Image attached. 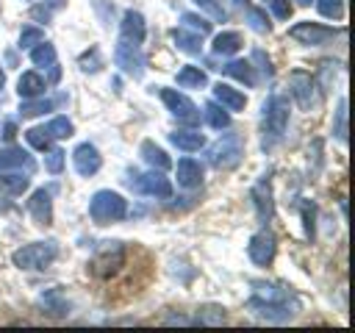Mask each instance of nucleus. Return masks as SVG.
Listing matches in <instances>:
<instances>
[{
    "mask_svg": "<svg viewBox=\"0 0 355 333\" xmlns=\"http://www.w3.org/2000/svg\"><path fill=\"white\" fill-rule=\"evenodd\" d=\"M89 214L97 225H108V222H119L128 214V203L122 194L111 191V189H100L94 191L92 203H89Z\"/></svg>",
    "mask_w": 355,
    "mask_h": 333,
    "instance_id": "nucleus-1",
    "label": "nucleus"
},
{
    "mask_svg": "<svg viewBox=\"0 0 355 333\" xmlns=\"http://www.w3.org/2000/svg\"><path fill=\"white\" fill-rule=\"evenodd\" d=\"M55 255H58V241L47 239V241H33V244H25V247L14 250L11 261L19 269H44Z\"/></svg>",
    "mask_w": 355,
    "mask_h": 333,
    "instance_id": "nucleus-2",
    "label": "nucleus"
},
{
    "mask_svg": "<svg viewBox=\"0 0 355 333\" xmlns=\"http://www.w3.org/2000/svg\"><path fill=\"white\" fill-rule=\"evenodd\" d=\"M244 155V142L239 133H225L208 147V161L216 169H233Z\"/></svg>",
    "mask_w": 355,
    "mask_h": 333,
    "instance_id": "nucleus-3",
    "label": "nucleus"
},
{
    "mask_svg": "<svg viewBox=\"0 0 355 333\" xmlns=\"http://www.w3.org/2000/svg\"><path fill=\"white\" fill-rule=\"evenodd\" d=\"M122 261H125L122 241H100L94 250V258H92V269L97 278H108L122 266Z\"/></svg>",
    "mask_w": 355,
    "mask_h": 333,
    "instance_id": "nucleus-4",
    "label": "nucleus"
},
{
    "mask_svg": "<svg viewBox=\"0 0 355 333\" xmlns=\"http://www.w3.org/2000/svg\"><path fill=\"white\" fill-rule=\"evenodd\" d=\"M158 94H161L164 105L172 111V117H175L178 122H183V125H200V108H197L186 94H180V92H175V89H166V86H161Z\"/></svg>",
    "mask_w": 355,
    "mask_h": 333,
    "instance_id": "nucleus-5",
    "label": "nucleus"
},
{
    "mask_svg": "<svg viewBox=\"0 0 355 333\" xmlns=\"http://www.w3.org/2000/svg\"><path fill=\"white\" fill-rule=\"evenodd\" d=\"M114 61H116V67L125 72V75H130V78H141L144 75V56H141V50H139V44H133V42H119L116 47H114Z\"/></svg>",
    "mask_w": 355,
    "mask_h": 333,
    "instance_id": "nucleus-6",
    "label": "nucleus"
},
{
    "mask_svg": "<svg viewBox=\"0 0 355 333\" xmlns=\"http://www.w3.org/2000/svg\"><path fill=\"white\" fill-rule=\"evenodd\" d=\"M286 125H288V103H286L283 97L272 94V97L263 103V128H266L269 136L277 139V136H283Z\"/></svg>",
    "mask_w": 355,
    "mask_h": 333,
    "instance_id": "nucleus-7",
    "label": "nucleus"
},
{
    "mask_svg": "<svg viewBox=\"0 0 355 333\" xmlns=\"http://www.w3.org/2000/svg\"><path fill=\"white\" fill-rule=\"evenodd\" d=\"M288 89H291V94H294V100H297V105L302 111H311L316 105V83H313V78L308 72L294 69L288 75Z\"/></svg>",
    "mask_w": 355,
    "mask_h": 333,
    "instance_id": "nucleus-8",
    "label": "nucleus"
},
{
    "mask_svg": "<svg viewBox=\"0 0 355 333\" xmlns=\"http://www.w3.org/2000/svg\"><path fill=\"white\" fill-rule=\"evenodd\" d=\"M288 36L294 42H300V44H324V42H330L336 36V31L324 28L319 22H297V25L288 28Z\"/></svg>",
    "mask_w": 355,
    "mask_h": 333,
    "instance_id": "nucleus-9",
    "label": "nucleus"
},
{
    "mask_svg": "<svg viewBox=\"0 0 355 333\" xmlns=\"http://www.w3.org/2000/svg\"><path fill=\"white\" fill-rule=\"evenodd\" d=\"M247 253H250V261H252V264L266 266V264H272V258H275V253H277V239H275L269 230H261V233H255V236L250 239Z\"/></svg>",
    "mask_w": 355,
    "mask_h": 333,
    "instance_id": "nucleus-10",
    "label": "nucleus"
},
{
    "mask_svg": "<svg viewBox=\"0 0 355 333\" xmlns=\"http://www.w3.org/2000/svg\"><path fill=\"white\" fill-rule=\"evenodd\" d=\"M130 186L141 194H150V197H172V183H169V178H164L161 169L139 175L136 180H130Z\"/></svg>",
    "mask_w": 355,
    "mask_h": 333,
    "instance_id": "nucleus-11",
    "label": "nucleus"
},
{
    "mask_svg": "<svg viewBox=\"0 0 355 333\" xmlns=\"http://www.w3.org/2000/svg\"><path fill=\"white\" fill-rule=\"evenodd\" d=\"M247 311L261 316V319H269V322H286L294 316V311L288 308V302H269V300H261V297H252L247 302Z\"/></svg>",
    "mask_w": 355,
    "mask_h": 333,
    "instance_id": "nucleus-12",
    "label": "nucleus"
},
{
    "mask_svg": "<svg viewBox=\"0 0 355 333\" xmlns=\"http://www.w3.org/2000/svg\"><path fill=\"white\" fill-rule=\"evenodd\" d=\"M72 164H75L78 175H86V178H89V175H94V172L100 169L103 158H100V153H97L94 144L83 142V144H78V147L72 150Z\"/></svg>",
    "mask_w": 355,
    "mask_h": 333,
    "instance_id": "nucleus-13",
    "label": "nucleus"
},
{
    "mask_svg": "<svg viewBox=\"0 0 355 333\" xmlns=\"http://www.w3.org/2000/svg\"><path fill=\"white\" fill-rule=\"evenodd\" d=\"M28 211L36 219V225H50L53 222V200L47 189H36L28 200Z\"/></svg>",
    "mask_w": 355,
    "mask_h": 333,
    "instance_id": "nucleus-14",
    "label": "nucleus"
},
{
    "mask_svg": "<svg viewBox=\"0 0 355 333\" xmlns=\"http://www.w3.org/2000/svg\"><path fill=\"white\" fill-rule=\"evenodd\" d=\"M33 158L22 147H0V169H25L33 172Z\"/></svg>",
    "mask_w": 355,
    "mask_h": 333,
    "instance_id": "nucleus-15",
    "label": "nucleus"
},
{
    "mask_svg": "<svg viewBox=\"0 0 355 333\" xmlns=\"http://www.w3.org/2000/svg\"><path fill=\"white\" fill-rule=\"evenodd\" d=\"M119 31H122V39H125V42L141 44V42H144V33H147V28H144V17H141L139 11H125Z\"/></svg>",
    "mask_w": 355,
    "mask_h": 333,
    "instance_id": "nucleus-16",
    "label": "nucleus"
},
{
    "mask_svg": "<svg viewBox=\"0 0 355 333\" xmlns=\"http://www.w3.org/2000/svg\"><path fill=\"white\" fill-rule=\"evenodd\" d=\"M175 175H178V183L183 189H194V186L202 183V166L194 158H180L178 166H175Z\"/></svg>",
    "mask_w": 355,
    "mask_h": 333,
    "instance_id": "nucleus-17",
    "label": "nucleus"
},
{
    "mask_svg": "<svg viewBox=\"0 0 355 333\" xmlns=\"http://www.w3.org/2000/svg\"><path fill=\"white\" fill-rule=\"evenodd\" d=\"M252 197H255V211H258V219H261V222H269L275 208H272V189H269V178H266V175H263L258 183H255Z\"/></svg>",
    "mask_w": 355,
    "mask_h": 333,
    "instance_id": "nucleus-18",
    "label": "nucleus"
},
{
    "mask_svg": "<svg viewBox=\"0 0 355 333\" xmlns=\"http://www.w3.org/2000/svg\"><path fill=\"white\" fill-rule=\"evenodd\" d=\"M47 89V83L42 80L39 72H22L19 80H17V92L22 100H33V97H42Z\"/></svg>",
    "mask_w": 355,
    "mask_h": 333,
    "instance_id": "nucleus-19",
    "label": "nucleus"
},
{
    "mask_svg": "<svg viewBox=\"0 0 355 333\" xmlns=\"http://www.w3.org/2000/svg\"><path fill=\"white\" fill-rule=\"evenodd\" d=\"M214 97H216V103H222L227 111H241V108L247 105V97H244L239 89L227 86V83H216V86H214Z\"/></svg>",
    "mask_w": 355,
    "mask_h": 333,
    "instance_id": "nucleus-20",
    "label": "nucleus"
},
{
    "mask_svg": "<svg viewBox=\"0 0 355 333\" xmlns=\"http://www.w3.org/2000/svg\"><path fill=\"white\" fill-rule=\"evenodd\" d=\"M139 153H141V158H144L153 169H161V172H164V169H169V166H172V161H169V155L164 153V147H158V144H155V142H150V139H147V142H141Z\"/></svg>",
    "mask_w": 355,
    "mask_h": 333,
    "instance_id": "nucleus-21",
    "label": "nucleus"
},
{
    "mask_svg": "<svg viewBox=\"0 0 355 333\" xmlns=\"http://www.w3.org/2000/svg\"><path fill=\"white\" fill-rule=\"evenodd\" d=\"M252 289H255V297L261 300H269V302H288L294 300V294L283 286H275V283H263V280H252Z\"/></svg>",
    "mask_w": 355,
    "mask_h": 333,
    "instance_id": "nucleus-22",
    "label": "nucleus"
},
{
    "mask_svg": "<svg viewBox=\"0 0 355 333\" xmlns=\"http://www.w3.org/2000/svg\"><path fill=\"white\" fill-rule=\"evenodd\" d=\"M172 39H175L178 50H183V53H191V56H200L202 53V36L200 33H189L186 28H175L172 31Z\"/></svg>",
    "mask_w": 355,
    "mask_h": 333,
    "instance_id": "nucleus-23",
    "label": "nucleus"
},
{
    "mask_svg": "<svg viewBox=\"0 0 355 333\" xmlns=\"http://www.w3.org/2000/svg\"><path fill=\"white\" fill-rule=\"evenodd\" d=\"M169 142L178 147V150H186V153H194L205 144V136L202 133H194V130H175L169 133Z\"/></svg>",
    "mask_w": 355,
    "mask_h": 333,
    "instance_id": "nucleus-24",
    "label": "nucleus"
},
{
    "mask_svg": "<svg viewBox=\"0 0 355 333\" xmlns=\"http://www.w3.org/2000/svg\"><path fill=\"white\" fill-rule=\"evenodd\" d=\"M205 83H208V75H205L200 67H191V64L180 67V72H178V86H183V89H202Z\"/></svg>",
    "mask_w": 355,
    "mask_h": 333,
    "instance_id": "nucleus-25",
    "label": "nucleus"
},
{
    "mask_svg": "<svg viewBox=\"0 0 355 333\" xmlns=\"http://www.w3.org/2000/svg\"><path fill=\"white\" fill-rule=\"evenodd\" d=\"M214 53L216 56H233L239 47H241V36L236 31H225V33H216L214 36Z\"/></svg>",
    "mask_w": 355,
    "mask_h": 333,
    "instance_id": "nucleus-26",
    "label": "nucleus"
},
{
    "mask_svg": "<svg viewBox=\"0 0 355 333\" xmlns=\"http://www.w3.org/2000/svg\"><path fill=\"white\" fill-rule=\"evenodd\" d=\"M225 72L236 80H241L244 86H255V72H252V64L244 61V58H233L230 64H225Z\"/></svg>",
    "mask_w": 355,
    "mask_h": 333,
    "instance_id": "nucleus-27",
    "label": "nucleus"
},
{
    "mask_svg": "<svg viewBox=\"0 0 355 333\" xmlns=\"http://www.w3.org/2000/svg\"><path fill=\"white\" fill-rule=\"evenodd\" d=\"M31 61L36 67H55V47L50 42H39L33 50H31Z\"/></svg>",
    "mask_w": 355,
    "mask_h": 333,
    "instance_id": "nucleus-28",
    "label": "nucleus"
},
{
    "mask_svg": "<svg viewBox=\"0 0 355 333\" xmlns=\"http://www.w3.org/2000/svg\"><path fill=\"white\" fill-rule=\"evenodd\" d=\"M205 119H208V125L216 128V130H222V128L230 125V114H227L219 103H208V105H205Z\"/></svg>",
    "mask_w": 355,
    "mask_h": 333,
    "instance_id": "nucleus-29",
    "label": "nucleus"
},
{
    "mask_svg": "<svg viewBox=\"0 0 355 333\" xmlns=\"http://www.w3.org/2000/svg\"><path fill=\"white\" fill-rule=\"evenodd\" d=\"M28 183H31L28 175H17V172H14V175H11V172H8V175H0V189L8 191V194H22V191L28 189Z\"/></svg>",
    "mask_w": 355,
    "mask_h": 333,
    "instance_id": "nucleus-30",
    "label": "nucleus"
},
{
    "mask_svg": "<svg viewBox=\"0 0 355 333\" xmlns=\"http://www.w3.org/2000/svg\"><path fill=\"white\" fill-rule=\"evenodd\" d=\"M225 319H227V314H225L222 305H202L197 311V322L200 325H222Z\"/></svg>",
    "mask_w": 355,
    "mask_h": 333,
    "instance_id": "nucleus-31",
    "label": "nucleus"
},
{
    "mask_svg": "<svg viewBox=\"0 0 355 333\" xmlns=\"http://www.w3.org/2000/svg\"><path fill=\"white\" fill-rule=\"evenodd\" d=\"M247 22H250V28L255 33H269L272 31V22H269L263 8H247Z\"/></svg>",
    "mask_w": 355,
    "mask_h": 333,
    "instance_id": "nucleus-32",
    "label": "nucleus"
},
{
    "mask_svg": "<svg viewBox=\"0 0 355 333\" xmlns=\"http://www.w3.org/2000/svg\"><path fill=\"white\" fill-rule=\"evenodd\" d=\"M44 130L50 133V139H67V136H72V122L67 117H55L44 125Z\"/></svg>",
    "mask_w": 355,
    "mask_h": 333,
    "instance_id": "nucleus-33",
    "label": "nucleus"
},
{
    "mask_svg": "<svg viewBox=\"0 0 355 333\" xmlns=\"http://www.w3.org/2000/svg\"><path fill=\"white\" fill-rule=\"evenodd\" d=\"M333 133H336V139H338V142H347V97H341V100H338Z\"/></svg>",
    "mask_w": 355,
    "mask_h": 333,
    "instance_id": "nucleus-34",
    "label": "nucleus"
},
{
    "mask_svg": "<svg viewBox=\"0 0 355 333\" xmlns=\"http://www.w3.org/2000/svg\"><path fill=\"white\" fill-rule=\"evenodd\" d=\"M55 103L53 100H25L22 105H19V111H22V117H39V114H44V111H50Z\"/></svg>",
    "mask_w": 355,
    "mask_h": 333,
    "instance_id": "nucleus-35",
    "label": "nucleus"
},
{
    "mask_svg": "<svg viewBox=\"0 0 355 333\" xmlns=\"http://www.w3.org/2000/svg\"><path fill=\"white\" fill-rule=\"evenodd\" d=\"M316 8L327 19H341L344 14V0H316Z\"/></svg>",
    "mask_w": 355,
    "mask_h": 333,
    "instance_id": "nucleus-36",
    "label": "nucleus"
},
{
    "mask_svg": "<svg viewBox=\"0 0 355 333\" xmlns=\"http://www.w3.org/2000/svg\"><path fill=\"white\" fill-rule=\"evenodd\" d=\"M180 22L186 25V28H194L200 36H205V33H211V22L205 19V17H200V14H191V11H186L183 17H180Z\"/></svg>",
    "mask_w": 355,
    "mask_h": 333,
    "instance_id": "nucleus-37",
    "label": "nucleus"
},
{
    "mask_svg": "<svg viewBox=\"0 0 355 333\" xmlns=\"http://www.w3.org/2000/svg\"><path fill=\"white\" fill-rule=\"evenodd\" d=\"M25 139H28V144L36 147V150H47V147H50V133H47L44 128H28V130H25Z\"/></svg>",
    "mask_w": 355,
    "mask_h": 333,
    "instance_id": "nucleus-38",
    "label": "nucleus"
},
{
    "mask_svg": "<svg viewBox=\"0 0 355 333\" xmlns=\"http://www.w3.org/2000/svg\"><path fill=\"white\" fill-rule=\"evenodd\" d=\"M44 166L50 175H58L64 169V150L58 147H47V155H44Z\"/></svg>",
    "mask_w": 355,
    "mask_h": 333,
    "instance_id": "nucleus-39",
    "label": "nucleus"
},
{
    "mask_svg": "<svg viewBox=\"0 0 355 333\" xmlns=\"http://www.w3.org/2000/svg\"><path fill=\"white\" fill-rule=\"evenodd\" d=\"M39 42H44V31H42V28H33V25L22 28V33H19V47H33V44H39Z\"/></svg>",
    "mask_w": 355,
    "mask_h": 333,
    "instance_id": "nucleus-40",
    "label": "nucleus"
},
{
    "mask_svg": "<svg viewBox=\"0 0 355 333\" xmlns=\"http://www.w3.org/2000/svg\"><path fill=\"white\" fill-rule=\"evenodd\" d=\"M200 8H205L214 19H225V8H222V3L219 0H194Z\"/></svg>",
    "mask_w": 355,
    "mask_h": 333,
    "instance_id": "nucleus-41",
    "label": "nucleus"
},
{
    "mask_svg": "<svg viewBox=\"0 0 355 333\" xmlns=\"http://www.w3.org/2000/svg\"><path fill=\"white\" fill-rule=\"evenodd\" d=\"M272 14L277 19H288L291 17V3L288 0H272Z\"/></svg>",
    "mask_w": 355,
    "mask_h": 333,
    "instance_id": "nucleus-42",
    "label": "nucleus"
},
{
    "mask_svg": "<svg viewBox=\"0 0 355 333\" xmlns=\"http://www.w3.org/2000/svg\"><path fill=\"white\" fill-rule=\"evenodd\" d=\"M252 58H255V61H261V72H263L266 78H272V61L263 56V50H255V53H252Z\"/></svg>",
    "mask_w": 355,
    "mask_h": 333,
    "instance_id": "nucleus-43",
    "label": "nucleus"
},
{
    "mask_svg": "<svg viewBox=\"0 0 355 333\" xmlns=\"http://www.w3.org/2000/svg\"><path fill=\"white\" fill-rule=\"evenodd\" d=\"M31 17H36V19H44V22H47V19H50V8H44V6H33V8H31Z\"/></svg>",
    "mask_w": 355,
    "mask_h": 333,
    "instance_id": "nucleus-44",
    "label": "nucleus"
},
{
    "mask_svg": "<svg viewBox=\"0 0 355 333\" xmlns=\"http://www.w3.org/2000/svg\"><path fill=\"white\" fill-rule=\"evenodd\" d=\"M67 0H47V8H64Z\"/></svg>",
    "mask_w": 355,
    "mask_h": 333,
    "instance_id": "nucleus-45",
    "label": "nucleus"
},
{
    "mask_svg": "<svg viewBox=\"0 0 355 333\" xmlns=\"http://www.w3.org/2000/svg\"><path fill=\"white\" fill-rule=\"evenodd\" d=\"M3 83H6V75H3V69H0V89H3Z\"/></svg>",
    "mask_w": 355,
    "mask_h": 333,
    "instance_id": "nucleus-46",
    "label": "nucleus"
},
{
    "mask_svg": "<svg viewBox=\"0 0 355 333\" xmlns=\"http://www.w3.org/2000/svg\"><path fill=\"white\" fill-rule=\"evenodd\" d=\"M297 3H300V6H311V0H297Z\"/></svg>",
    "mask_w": 355,
    "mask_h": 333,
    "instance_id": "nucleus-47",
    "label": "nucleus"
}]
</instances>
